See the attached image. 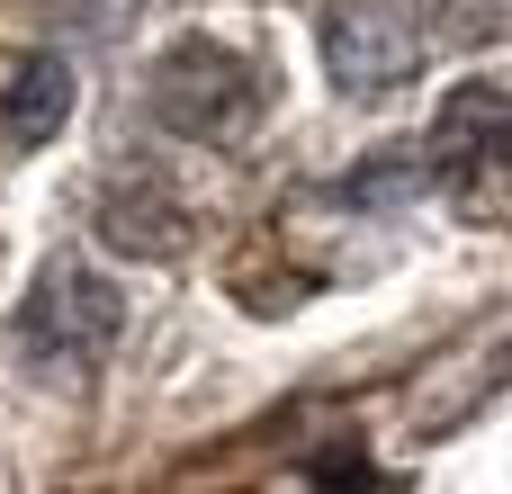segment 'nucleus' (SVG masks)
<instances>
[{
  "label": "nucleus",
  "mask_w": 512,
  "mask_h": 494,
  "mask_svg": "<svg viewBox=\"0 0 512 494\" xmlns=\"http://www.w3.org/2000/svg\"><path fill=\"white\" fill-rule=\"evenodd\" d=\"M117 333H126V297H117V279H99L81 252H54V261L27 279L18 324H9V342H18V360H27L36 378H90V369L117 351Z\"/></svg>",
  "instance_id": "nucleus-1"
},
{
  "label": "nucleus",
  "mask_w": 512,
  "mask_h": 494,
  "mask_svg": "<svg viewBox=\"0 0 512 494\" xmlns=\"http://www.w3.org/2000/svg\"><path fill=\"white\" fill-rule=\"evenodd\" d=\"M153 117L189 144H243L261 117H270V72L261 54L243 45H216V36H180L162 63H153Z\"/></svg>",
  "instance_id": "nucleus-2"
},
{
  "label": "nucleus",
  "mask_w": 512,
  "mask_h": 494,
  "mask_svg": "<svg viewBox=\"0 0 512 494\" xmlns=\"http://www.w3.org/2000/svg\"><path fill=\"white\" fill-rule=\"evenodd\" d=\"M315 45H324L333 90H342V99H360V108L405 99V90H414V72H423V36H414L405 0H324Z\"/></svg>",
  "instance_id": "nucleus-3"
},
{
  "label": "nucleus",
  "mask_w": 512,
  "mask_h": 494,
  "mask_svg": "<svg viewBox=\"0 0 512 494\" xmlns=\"http://www.w3.org/2000/svg\"><path fill=\"white\" fill-rule=\"evenodd\" d=\"M99 243L126 252V261H189L198 216H189L180 189H162L153 171H117V180L99 189Z\"/></svg>",
  "instance_id": "nucleus-4"
},
{
  "label": "nucleus",
  "mask_w": 512,
  "mask_h": 494,
  "mask_svg": "<svg viewBox=\"0 0 512 494\" xmlns=\"http://www.w3.org/2000/svg\"><path fill=\"white\" fill-rule=\"evenodd\" d=\"M63 117H72V63L63 54H18L0 72V144L36 153V144L63 135Z\"/></svg>",
  "instance_id": "nucleus-5"
},
{
  "label": "nucleus",
  "mask_w": 512,
  "mask_h": 494,
  "mask_svg": "<svg viewBox=\"0 0 512 494\" xmlns=\"http://www.w3.org/2000/svg\"><path fill=\"white\" fill-rule=\"evenodd\" d=\"M405 18H414V36L441 45V54H486L512 27V0H405Z\"/></svg>",
  "instance_id": "nucleus-6"
}]
</instances>
